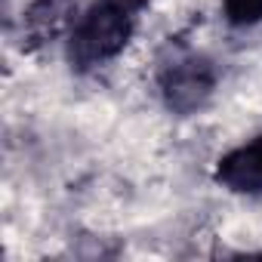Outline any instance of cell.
Instances as JSON below:
<instances>
[{
    "label": "cell",
    "instance_id": "6da1fadb",
    "mask_svg": "<svg viewBox=\"0 0 262 262\" xmlns=\"http://www.w3.org/2000/svg\"><path fill=\"white\" fill-rule=\"evenodd\" d=\"M133 22L136 16L126 13L108 0H99L93 10H86L77 25L68 34V59L77 68H99L114 62L129 37H133Z\"/></svg>",
    "mask_w": 262,
    "mask_h": 262
},
{
    "label": "cell",
    "instance_id": "7a4b0ae2",
    "mask_svg": "<svg viewBox=\"0 0 262 262\" xmlns=\"http://www.w3.org/2000/svg\"><path fill=\"white\" fill-rule=\"evenodd\" d=\"M158 86L170 111L194 114L210 102L216 90V71L204 56H176L170 65L161 68Z\"/></svg>",
    "mask_w": 262,
    "mask_h": 262
},
{
    "label": "cell",
    "instance_id": "3957f363",
    "mask_svg": "<svg viewBox=\"0 0 262 262\" xmlns=\"http://www.w3.org/2000/svg\"><path fill=\"white\" fill-rule=\"evenodd\" d=\"M216 182L231 194H262V139H250L225 151L216 164Z\"/></svg>",
    "mask_w": 262,
    "mask_h": 262
},
{
    "label": "cell",
    "instance_id": "277c9868",
    "mask_svg": "<svg viewBox=\"0 0 262 262\" xmlns=\"http://www.w3.org/2000/svg\"><path fill=\"white\" fill-rule=\"evenodd\" d=\"M77 19V0H31L22 13V34L31 43H53L68 37Z\"/></svg>",
    "mask_w": 262,
    "mask_h": 262
},
{
    "label": "cell",
    "instance_id": "5b68a950",
    "mask_svg": "<svg viewBox=\"0 0 262 262\" xmlns=\"http://www.w3.org/2000/svg\"><path fill=\"white\" fill-rule=\"evenodd\" d=\"M222 13L231 25H256L262 22V0H222Z\"/></svg>",
    "mask_w": 262,
    "mask_h": 262
},
{
    "label": "cell",
    "instance_id": "8992f818",
    "mask_svg": "<svg viewBox=\"0 0 262 262\" xmlns=\"http://www.w3.org/2000/svg\"><path fill=\"white\" fill-rule=\"evenodd\" d=\"M108 4H114V7H120V10H126V13H142L145 7H148V0H108Z\"/></svg>",
    "mask_w": 262,
    "mask_h": 262
}]
</instances>
